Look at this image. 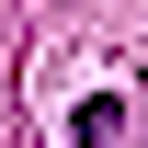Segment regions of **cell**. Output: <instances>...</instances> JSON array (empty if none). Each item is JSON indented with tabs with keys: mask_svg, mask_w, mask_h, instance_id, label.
Listing matches in <instances>:
<instances>
[{
	"mask_svg": "<svg viewBox=\"0 0 148 148\" xmlns=\"http://www.w3.org/2000/svg\"><path fill=\"white\" fill-rule=\"evenodd\" d=\"M114 137H125V114H114V103H80V125H69V148H114Z\"/></svg>",
	"mask_w": 148,
	"mask_h": 148,
	"instance_id": "obj_1",
	"label": "cell"
}]
</instances>
